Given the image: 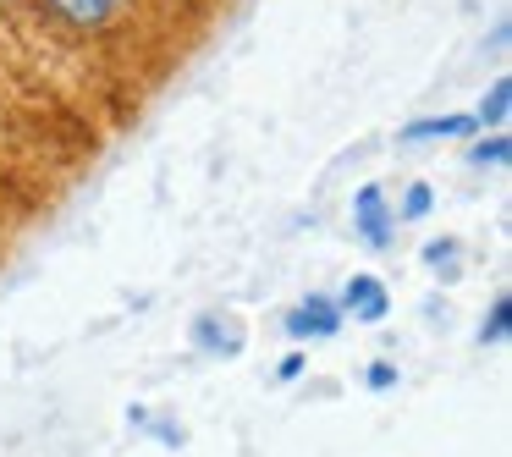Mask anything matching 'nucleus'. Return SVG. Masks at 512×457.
Segmentation results:
<instances>
[{
    "label": "nucleus",
    "instance_id": "1",
    "mask_svg": "<svg viewBox=\"0 0 512 457\" xmlns=\"http://www.w3.org/2000/svg\"><path fill=\"white\" fill-rule=\"evenodd\" d=\"M39 12L50 17V23H61V28H72V34H111L116 23L127 17V6L133 0H34Z\"/></svg>",
    "mask_w": 512,
    "mask_h": 457
},
{
    "label": "nucleus",
    "instance_id": "2",
    "mask_svg": "<svg viewBox=\"0 0 512 457\" xmlns=\"http://www.w3.org/2000/svg\"><path fill=\"white\" fill-rule=\"evenodd\" d=\"M397 226L402 221H397V210H391V193L380 188V182H364V188L353 193V237L380 254V248L397 243Z\"/></svg>",
    "mask_w": 512,
    "mask_h": 457
},
{
    "label": "nucleus",
    "instance_id": "3",
    "mask_svg": "<svg viewBox=\"0 0 512 457\" xmlns=\"http://www.w3.org/2000/svg\"><path fill=\"white\" fill-rule=\"evenodd\" d=\"M342 309H336L331 292H309V298H298L287 314H281V331H287V342L309 347V342H331L336 331H342Z\"/></svg>",
    "mask_w": 512,
    "mask_h": 457
},
{
    "label": "nucleus",
    "instance_id": "4",
    "mask_svg": "<svg viewBox=\"0 0 512 457\" xmlns=\"http://www.w3.org/2000/svg\"><path fill=\"white\" fill-rule=\"evenodd\" d=\"M336 309H342V320H353V325H380L391 314V287L375 276V270H358V276L336 292Z\"/></svg>",
    "mask_w": 512,
    "mask_h": 457
},
{
    "label": "nucleus",
    "instance_id": "5",
    "mask_svg": "<svg viewBox=\"0 0 512 457\" xmlns=\"http://www.w3.org/2000/svg\"><path fill=\"white\" fill-rule=\"evenodd\" d=\"M479 122L474 111H441V116H419L397 133V144H452V138H474Z\"/></svg>",
    "mask_w": 512,
    "mask_h": 457
},
{
    "label": "nucleus",
    "instance_id": "6",
    "mask_svg": "<svg viewBox=\"0 0 512 457\" xmlns=\"http://www.w3.org/2000/svg\"><path fill=\"white\" fill-rule=\"evenodd\" d=\"M507 160H512L507 127H490V133H474V138H468V166H474V171H501Z\"/></svg>",
    "mask_w": 512,
    "mask_h": 457
},
{
    "label": "nucleus",
    "instance_id": "7",
    "mask_svg": "<svg viewBox=\"0 0 512 457\" xmlns=\"http://www.w3.org/2000/svg\"><path fill=\"white\" fill-rule=\"evenodd\" d=\"M507 116H512V78H496L485 94H479L474 122H479V133H490V127H507Z\"/></svg>",
    "mask_w": 512,
    "mask_h": 457
},
{
    "label": "nucleus",
    "instance_id": "8",
    "mask_svg": "<svg viewBox=\"0 0 512 457\" xmlns=\"http://www.w3.org/2000/svg\"><path fill=\"white\" fill-rule=\"evenodd\" d=\"M463 243H457V237H430V243H424V270H435V276L441 281H457L463 276Z\"/></svg>",
    "mask_w": 512,
    "mask_h": 457
},
{
    "label": "nucleus",
    "instance_id": "9",
    "mask_svg": "<svg viewBox=\"0 0 512 457\" xmlns=\"http://www.w3.org/2000/svg\"><path fill=\"white\" fill-rule=\"evenodd\" d=\"M512 336V292H496L485 309V320H479V342L485 347H501Z\"/></svg>",
    "mask_w": 512,
    "mask_h": 457
},
{
    "label": "nucleus",
    "instance_id": "10",
    "mask_svg": "<svg viewBox=\"0 0 512 457\" xmlns=\"http://www.w3.org/2000/svg\"><path fill=\"white\" fill-rule=\"evenodd\" d=\"M391 210H397V221H424V215L435 210V188L424 177H413L408 188L397 193V204H391Z\"/></svg>",
    "mask_w": 512,
    "mask_h": 457
},
{
    "label": "nucleus",
    "instance_id": "11",
    "mask_svg": "<svg viewBox=\"0 0 512 457\" xmlns=\"http://www.w3.org/2000/svg\"><path fill=\"white\" fill-rule=\"evenodd\" d=\"M193 342H199L204 353H237L232 325H226L221 314H199V320H193Z\"/></svg>",
    "mask_w": 512,
    "mask_h": 457
},
{
    "label": "nucleus",
    "instance_id": "12",
    "mask_svg": "<svg viewBox=\"0 0 512 457\" xmlns=\"http://www.w3.org/2000/svg\"><path fill=\"white\" fill-rule=\"evenodd\" d=\"M397 380H402V375H397V364H391V358H375V364L364 369V386H369V391H391Z\"/></svg>",
    "mask_w": 512,
    "mask_h": 457
},
{
    "label": "nucleus",
    "instance_id": "13",
    "mask_svg": "<svg viewBox=\"0 0 512 457\" xmlns=\"http://www.w3.org/2000/svg\"><path fill=\"white\" fill-rule=\"evenodd\" d=\"M303 369H309V358H303V347H292V353L276 364V380H298Z\"/></svg>",
    "mask_w": 512,
    "mask_h": 457
},
{
    "label": "nucleus",
    "instance_id": "14",
    "mask_svg": "<svg viewBox=\"0 0 512 457\" xmlns=\"http://www.w3.org/2000/svg\"><path fill=\"white\" fill-rule=\"evenodd\" d=\"M507 45H512V28L496 23V34H490V50H507Z\"/></svg>",
    "mask_w": 512,
    "mask_h": 457
},
{
    "label": "nucleus",
    "instance_id": "15",
    "mask_svg": "<svg viewBox=\"0 0 512 457\" xmlns=\"http://www.w3.org/2000/svg\"><path fill=\"white\" fill-rule=\"evenodd\" d=\"M0 6H17V0H0Z\"/></svg>",
    "mask_w": 512,
    "mask_h": 457
}]
</instances>
